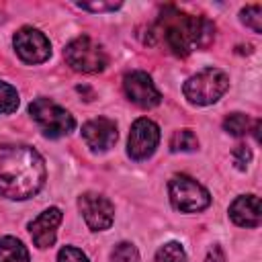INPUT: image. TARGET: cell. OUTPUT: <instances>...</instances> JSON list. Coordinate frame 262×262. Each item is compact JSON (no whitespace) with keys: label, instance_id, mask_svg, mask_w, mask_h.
Segmentation results:
<instances>
[{"label":"cell","instance_id":"1","mask_svg":"<svg viewBox=\"0 0 262 262\" xmlns=\"http://www.w3.org/2000/svg\"><path fill=\"white\" fill-rule=\"evenodd\" d=\"M45 182V162L29 145H0V194L12 201L35 196Z\"/></svg>","mask_w":262,"mask_h":262},{"label":"cell","instance_id":"2","mask_svg":"<svg viewBox=\"0 0 262 262\" xmlns=\"http://www.w3.org/2000/svg\"><path fill=\"white\" fill-rule=\"evenodd\" d=\"M151 35L160 39L166 49L178 57L203 49L215 39V25L205 16L186 14L172 6L164 8L151 27Z\"/></svg>","mask_w":262,"mask_h":262},{"label":"cell","instance_id":"3","mask_svg":"<svg viewBox=\"0 0 262 262\" xmlns=\"http://www.w3.org/2000/svg\"><path fill=\"white\" fill-rule=\"evenodd\" d=\"M229 86V78L223 70L219 68H205L201 70L199 74L190 76L184 86H182V92L186 96V100L190 104H196V106H207V104H213L217 102L225 90Z\"/></svg>","mask_w":262,"mask_h":262},{"label":"cell","instance_id":"4","mask_svg":"<svg viewBox=\"0 0 262 262\" xmlns=\"http://www.w3.org/2000/svg\"><path fill=\"white\" fill-rule=\"evenodd\" d=\"M63 59L74 72H80V74H98L108 63V55L102 49V45L86 35L76 37L66 45Z\"/></svg>","mask_w":262,"mask_h":262},{"label":"cell","instance_id":"5","mask_svg":"<svg viewBox=\"0 0 262 262\" xmlns=\"http://www.w3.org/2000/svg\"><path fill=\"white\" fill-rule=\"evenodd\" d=\"M29 113H31L33 121L39 125V129L43 131V135H47L51 139L63 137L70 131H74V127H76L74 117L63 106H59L57 102H53L51 98H45V96L35 98L29 104Z\"/></svg>","mask_w":262,"mask_h":262},{"label":"cell","instance_id":"6","mask_svg":"<svg viewBox=\"0 0 262 262\" xmlns=\"http://www.w3.org/2000/svg\"><path fill=\"white\" fill-rule=\"evenodd\" d=\"M168 192H170L172 207L182 213H199L211 205L209 190L201 182H196L194 178H190L186 174L172 176V180L168 184Z\"/></svg>","mask_w":262,"mask_h":262},{"label":"cell","instance_id":"7","mask_svg":"<svg viewBox=\"0 0 262 262\" xmlns=\"http://www.w3.org/2000/svg\"><path fill=\"white\" fill-rule=\"evenodd\" d=\"M158 143H160V127L151 119L141 117L131 125L129 141H127V154L131 160L141 162L151 158Z\"/></svg>","mask_w":262,"mask_h":262},{"label":"cell","instance_id":"8","mask_svg":"<svg viewBox=\"0 0 262 262\" xmlns=\"http://www.w3.org/2000/svg\"><path fill=\"white\" fill-rule=\"evenodd\" d=\"M12 45L16 49V55L25 63H43L51 55V43L49 39L33 27H23L14 33Z\"/></svg>","mask_w":262,"mask_h":262},{"label":"cell","instance_id":"9","mask_svg":"<svg viewBox=\"0 0 262 262\" xmlns=\"http://www.w3.org/2000/svg\"><path fill=\"white\" fill-rule=\"evenodd\" d=\"M78 207L82 211V217H84L86 225L92 231H104L113 225L115 207L106 196L96 194V192H84L78 201Z\"/></svg>","mask_w":262,"mask_h":262},{"label":"cell","instance_id":"10","mask_svg":"<svg viewBox=\"0 0 262 262\" xmlns=\"http://www.w3.org/2000/svg\"><path fill=\"white\" fill-rule=\"evenodd\" d=\"M123 90L127 94V98L141 106V108H151V106H158L160 100H162V94L160 90L156 88V84L151 82V78L141 72V70H135V72H129L125 78H123Z\"/></svg>","mask_w":262,"mask_h":262},{"label":"cell","instance_id":"11","mask_svg":"<svg viewBox=\"0 0 262 262\" xmlns=\"http://www.w3.org/2000/svg\"><path fill=\"white\" fill-rule=\"evenodd\" d=\"M82 137L92 151H106L117 141V125L106 117L90 119L82 127Z\"/></svg>","mask_w":262,"mask_h":262},{"label":"cell","instance_id":"12","mask_svg":"<svg viewBox=\"0 0 262 262\" xmlns=\"http://www.w3.org/2000/svg\"><path fill=\"white\" fill-rule=\"evenodd\" d=\"M61 223V211L57 207H49L45 209L35 221L29 223V233L33 237V244L41 250L51 248L55 244V235H57V227Z\"/></svg>","mask_w":262,"mask_h":262},{"label":"cell","instance_id":"13","mask_svg":"<svg viewBox=\"0 0 262 262\" xmlns=\"http://www.w3.org/2000/svg\"><path fill=\"white\" fill-rule=\"evenodd\" d=\"M229 217L239 227H258L262 221L260 199L256 194H242L229 205Z\"/></svg>","mask_w":262,"mask_h":262},{"label":"cell","instance_id":"14","mask_svg":"<svg viewBox=\"0 0 262 262\" xmlns=\"http://www.w3.org/2000/svg\"><path fill=\"white\" fill-rule=\"evenodd\" d=\"M0 262H29V252L20 239L4 235L0 237Z\"/></svg>","mask_w":262,"mask_h":262},{"label":"cell","instance_id":"15","mask_svg":"<svg viewBox=\"0 0 262 262\" xmlns=\"http://www.w3.org/2000/svg\"><path fill=\"white\" fill-rule=\"evenodd\" d=\"M223 129L229 133V135H235V137H242L246 133H250L252 129V119L244 113H231L225 117L223 121Z\"/></svg>","mask_w":262,"mask_h":262},{"label":"cell","instance_id":"16","mask_svg":"<svg viewBox=\"0 0 262 262\" xmlns=\"http://www.w3.org/2000/svg\"><path fill=\"white\" fill-rule=\"evenodd\" d=\"M196 147H199V139L190 129H178L170 137L172 151H194Z\"/></svg>","mask_w":262,"mask_h":262},{"label":"cell","instance_id":"17","mask_svg":"<svg viewBox=\"0 0 262 262\" xmlns=\"http://www.w3.org/2000/svg\"><path fill=\"white\" fill-rule=\"evenodd\" d=\"M154 262H186L184 248L178 242H168L156 252Z\"/></svg>","mask_w":262,"mask_h":262},{"label":"cell","instance_id":"18","mask_svg":"<svg viewBox=\"0 0 262 262\" xmlns=\"http://www.w3.org/2000/svg\"><path fill=\"white\" fill-rule=\"evenodd\" d=\"M18 108V92L14 86L0 82V115H10Z\"/></svg>","mask_w":262,"mask_h":262},{"label":"cell","instance_id":"19","mask_svg":"<svg viewBox=\"0 0 262 262\" xmlns=\"http://www.w3.org/2000/svg\"><path fill=\"white\" fill-rule=\"evenodd\" d=\"M242 23L250 27L254 33H262V6L260 4H250L242 8Z\"/></svg>","mask_w":262,"mask_h":262},{"label":"cell","instance_id":"20","mask_svg":"<svg viewBox=\"0 0 262 262\" xmlns=\"http://www.w3.org/2000/svg\"><path fill=\"white\" fill-rule=\"evenodd\" d=\"M111 260L113 262H139V252H137V248L133 244L121 242L111 252Z\"/></svg>","mask_w":262,"mask_h":262},{"label":"cell","instance_id":"21","mask_svg":"<svg viewBox=\"0 0 262 262\" xmlns=\"http://www.w3.org/2000/svg\"><path fill=\"white\" fill-rule=\"evenodd\" d=\"M57 262H88L86 254L74 246H63L57 252Z\"/></svg>","mask_w":262,"mask_h":262},{"label":"cell","instance_id":"22","mask_svg":"<svg viewBox=\"0 0 262 262\" xmlns=\"http://www.w3.org/2000/svg\"><path fill=\"white\" fill-rule=\"evenodd\" d=\"M76 6L82 10H90V12H111V10L121 8L123 4L121 2H76Z\"/></svg>","mask_w":262,"mask_h":262},{"label":"cell","instance_id":"23","mask_svg":"<svg viewBox=\"0 0 262 262\" xmlns=\"http://www.w3.org/2000/svg\"><path fill=\"white\" fill-rule=\"evenodd\" d=\"M231 158H233V164H235L237 170H246L248 164L252 162V151H250L248 145H235Z\"/></svg>","mask_w":262,"mask_h":262},{"label":"cell","instance_id":"24","mask_svg":"<svg viewBox=\"0 0 262 262\" xmlns=\"http://www.w3.org/2000/svg\"><path fill=\"white\" fill-rule=\"evenodd\" d=\"M205 262H225V254H223V250L215 244L209 252H207V258H205Z\"/></svg>","mask_w":262,"mask_h":262}]
</instances>
